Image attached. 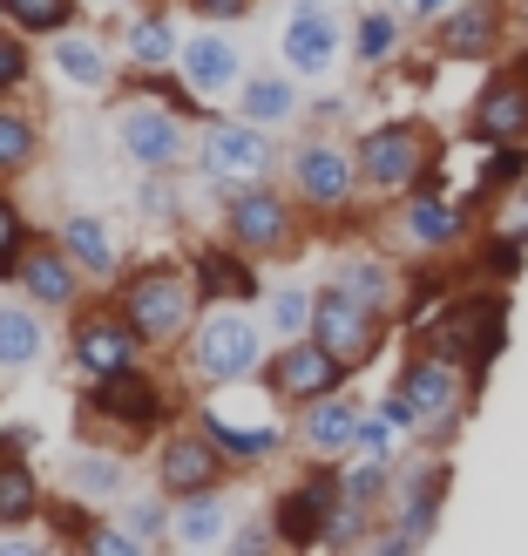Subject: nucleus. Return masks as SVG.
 <instances>
[{
  "mask_svg": "<svg viewBox=\"0 0 528 556\" xmlns=\"http://www.w3.org/2000/svg\"><path fill=\"white\" fill-rule=\"evenodd\" d=\"M197 286L177 271V265H143L123 286V319L143 332V340H177V332H190V313H197Z\"/></svg>",
  "mask_w": 528,
  "mask_h": 556,
  "instance_id": "1",
  "label": "nucleus"
},
{
  "mask_svg": "<svg viewBox=\"0 0 528 556\" xmlns=\"http://www.w3.org/2000/svg\"><path fill=\"white\" fill-rule=\"evenodd\" d=\"M312 340H319L325 353H339L346 367H366L373 346H379V305H366V299L346 292V286H332V292L312 305Z\"/></svg>",
  "mask_w": 528,
  "mask_h": 556,
  "instance_id": "2",
  "label": "nucleus"
},
{
  "mask_svg": "<svg viewBox=\"0 0 528 556\" xmlns=\"http://www.w3.org/2000/svg\"><path fill=\"white\" fill-rule=\"evenodd\" d=\"M427 353L434 359H448V367H488L494 353H502V299H461L454 313H448V326L427 340Z\"/></svg>",
  "mask_w": 528,
  "mask_h": 556,
  "instance_id": "3",
  "label": "nucleus"
},
{
  "mask_svg": "<svg viewBox=\"0 0 528 556\" xmlns=\"http://www.w3.org/2000/svg\"><path fill=\"white\" fill-rule=\"evenodd\" d=\"M258 359H265V340H258V326L244 313H210L197 326V367H204V380H252Z\"/></svg>",
  "mask_w": 528,
  "mask_h": 556,
  "instance_id": "4",
  "label": "nucleus"
},
{
  "mask_svg": "<svg viewBox=\"0 0 528 556\" xmlns=\"http://www.w3.org/2000/svg\"><path fill=\"white\" fill-rule=\"evenodd\" d=\"M427 163V129L421 123H386L359 143V177L373 190H407Z\"/></svg>",
  "mask_w": 528,
  "mask_h": 556,
  "instance_id": "5",
  "label": "nucleus"
},
{
  "mask_svg": "<svg viewBox=\"0 0 528 556\" xmlns=\"http://www.w3.org/2000/svg\"><path fill=\"white\" fill-rule=\"evenodd\" d=\"M292 177H298V198L305 204L346 211L352 204V184H359V156H346L339 143H305L298 163H292Z\"/></svg>",
  "mask_w": 528,
  "mask_h": 556,
  "instance_id": "6",
  "label": "nucleus"
},
{
  "mask_svg": "<svg viewBox=\"0 0 528 556\" xmlns=\"http://www.w3.org/2000/svg\"><path fill=\"white\" fill-rule=\"evenodd\" d=\"M339 374H346L339 353H325L319 340H292L271 367V387H278V401H325L339 387Z\"/></svg>",
  "mask_w": 528,
  "mask_h": 556,
  "instance_id": "7",
  "label": "nucleus"
},
{
  "mask_svg": "<svg viewBox=\"0 0 528 556\" xmlns=\"http://www.w3.org/2000/svg\"><path fill=\"white\" fill-rule=\"evenodd\" d=\"M400 394L413 401V414H421V434H440V428H454V414H461V374L448 367V359H413V367L400 374Z\"/></svg>",
  "mask_w": 528,
  "mask_h": 556,
  "instance_id": "8",
  "label": "nucleus"
},
{
  "mask_svg": "<svg viewBox=\"0 0 528 556\" xmlns=\"http://www.w3.org/2000/svg\"><path fill=\"white\" fill-rule=\"evenodd\" d=\"M346 503V489H339V476H312L305 489H292L285 503H278V522L271 530L285 536L292 549H305V543H319L325 530H332V509Z\"/></svg>",
  "mask_w": 528,
  "mask_h": 556,
  "instance_id": "9",
  "label": "nucleus"
},
{
  "mask_svg": "<svg viewBox=\"0 0 528 556\" xmlns=\"http://www.w3.org/2000/svg\"><path fill=\"white\" fill-rule=\"evenodd\" d=\"M204 170L217 184H258L271 170V143L258 136V123H231L204 136Z\"/></svg>",
  "mask_w": 528,
  "mask_h": 556,
  "instance_id": "10",
  "label": "nucleus"
},
{
  "mask_svg": "<svg viewBox=\"0 0 528 556\" xmlns=\"http://www.w3.org/2000/svg\"><path fill=\"white\" fill-rule=\"evenodd\" d=\"M217 482H224V448H217L210 434H177L163 441V489L177 495H210Z\"/></svg>",
  "mask_w": 528,
  "mask_h": 556,
  "instance_id": "11",
  "label": "nucleus"
},
{
  "mask_svg": "<svg viewBox=\"0 0 528 556\" xmlns=\"http://www.w3.org/2000/svg\"><path fill=\"white\" fill-rule=\"evenodd\" d=\"M116 143L129 163H143V170H170L183 136H177V116L170 109H123L116 116Z\"/></svg>",
  "mask_w": 528,
  "mask_h": 556,
  "instance_id": "12",
  "label": "nucleus"
},
{
  "mask_svg": "<svg viewBox=\"0 0 528 556\" xmlns=\"http://www.w3.org/2000/svg\"><path fill=\"white\" fill-rule=\"evenodd\" d=\"M231 238L244 244V252H278V244L292 238V211H285V198H271V190H237L231 198Z\"/></svg>",
  "mask_w": 528,
  "mask_h": 556,
  "instance_id": "13",
  "label": "nucleus"
},
{
  "mask_svg": "<svg viewBox=\"0 0 528 556\" xmlns=\"http://www.w3.org/2000/svg\"><path fill=\"white\" fill-rule=\"evenodd\" d=\"M475 136L481 143H521L528 136V81L502 75V81H488V89L475 96Z\"/></svg>",
  "mask_w": 528,
  "mask_h": 556,
  "instance_id": "14",
  "label": "nucleus"
},
{
  "mask_svg": "<svg viewBox=\"0 0 528 556\" xmlns=\"http://www.w3.org/2000/svg\"><path fill=\"white\" fill-rule=\"evenodd\" d=\"M136 346H143V332H136L129 319H81L75 326V359L95 380L102 374H129L136 367Z\"/></svg>",
  "mask_w": 528,
  "mask_h": 556,
  "instance_id": "15",
  "label": "nucleus"
},
{
  "mask_svg": "<svg viewBox=\"0 0 528 556\" xmlns=\"http://www.w3.org/2000/svg\"><path fill=\"white\" fill-rule=\"evenodd\" d=\"M95 414H102V421H123V428H156L163 421V394H156V387L143 380V374H102L95 380Z\"/></svg>",
  "mask_w": 528,
  "mask_h": 556,
  "instance_id": "16",
  "label": "nucleus"
},
{
  "mask_svg": "<svg viewBox=\"0 0 528 556\" xmlns=\"http://www.w3.org/2000/svg\"><path fill=\"white\" fill-rule=\"evenodd\" d=\"M21 286L35 292V305H75V286H81V265L68 258V244H27L21 252Z\"/></svg>",
  "mask_w": 528,
  "mask_h": 556,
  "instance_id": "17",
  "label": "nucleus"
},
{
  "mask_svg": "<svg viewBox=\"0 0 528 556\" xmlns=\"http://www.w3.org/2000/svg\"><path fill=\"white\" fill-rule=\"evenodd\" d=\"M278 48H285V62L298 68V75H325L332 68V54H339V27H332L312 0L285 21V35H278Z\"/></svg>",
  "mask_w": 528,
  "mask_h": 556,
  "instance_id": "18",
  "label": "nucleus"
},
{
  "mask_svg": "<svg viewBox=\"0 0 528 556\" xmlns=\"http://www.w3.org/2000/svg\"><path fill=\"white\" fill-rule=\"evenodd\" d=\"M359 428H366V407L359 401H312V414H305V448L346 455V448H359Z\"/></svg>",
  "mask_w": 528,
  "mask_h": 556,
  "instance_id": "19",
  "label": "nucleus"
},
{
  "mask_svg": "<svg viewBox=\"0 0 528 556\" xmlns=\"http://www.w3.org/2000/svg\"><path fill=\"white\" fill-rule=\"evenodd\" d=\"M183 75H190V89H204V96H231L237 89V48L224 35L183 41Z\"/></svg>",
  "mask_w": 528,
  "mask_h": 556,
  "instance_id": "20",
  "label": "nucleus"
},
{
  "mask_svg": "<svg viewBox=\"0 0 528 556\" xmlns=\"http://www.w3.org/2000/svg\"><path fill=\"white\" fill-rule=\"evenodd\" d=\"M494 35H502V0H467L461 14H448V35H440V48H448L454 62H475V54L494 48Z\"/></svg>",
  "mask_w": 528,
  "mask_h": 556,
  "instance_id": "21",
  "label": "nucleus"
},
{
  "mask_svg": "<svg viewBox=\"0 0 528 556\" xmlns=\"http://www.w3.org/2000/svg\"><path fill=\"white\" fill-rule=\"evenodd\" d=\"M62 244H68V258H75L81 271H95V278H108V271H116V238H108V225H102V217H68Z\"/></svg>",
  "mask_w": 528,
  "mask_h": 556,
  "instance_id": "22",
  "label": "nucleus"
},
{
  "mask_svg": "<svg viewBox=\"0 0 528 556\" xmlns=\"http://www.w3.org/2000/svg\"><path fill=\"white\" fill-rule=\"evenodd\" d=\"M407 238L427 244V252L454 244V238H461V204H448V198H413V204H407Z\"/></svg>",
  "mask_w": 528,
  "mask_h": 556,
  "instance_id": "23",
  "label": "nucleus"
},
{
  "mask_svg": "<svg viewBox=\"0 0 528 556\" xmlns=\"http://www.w3.org/2000/svg\"><path fill=\"white\" fill-rule=\"evenodd\" d=\"M54 68H62L75 89H102V81H108V62H102V48L89 35H62V41H54Z\"/></svg>",
  "mask_w": 528,
  "mask_h": 556,
  "instance_id": "24",
  "label": "nucleus"
},
{
  "mask_svg": "<svg viewBox=\"0 0 528 556\" xmlns=\"http://www.w3.org/2000/svg\"><path fill=\"white\" fill-rule=\"evenodd\" d=\"M224 536V503L217 495H183V509H177V543L183 549H204Z\"/></svg>",
  "mask_w": 528,
  "mask_h": 556,
  "instance_id": "25",
  "label": "nucleus"
},
{
  "mask_svg": "<svg viewBox=\"0 0 528 556\" xmlns=\"http://www.w3.org/2000/svg\"><path fill=\"white\" fill-rule=\"evenodd\" d=\"M197 292L204 299H252V271H244V258L197 252Z\"/></svg>",
  "mask_w": 528,
  "mask_h": 556,
  "instance_id": "26",
  "label": "nucleus"
},
{
  "mask_svg": "<svg viewBox=\"0 0 528 556\" xmlns=\"http://www.w3.org/2000/svg\"><path fill=\"white\" fill-rule=\"evenodd\" d=\"M27 359H41V326L21 305H0V367H27Z\"/></svg>",
  "mask_w": 528,
  "mask_h": 556,
  "instance_id": "27",
  "label": "nucleus"
},
{
  "mask_svg": "<svg viewBox=\"0 0 528 556\" xmlns=\"http://www.w3.org/2000/svg\"><path fill=\"white\" fill-rule=\"evenodd\" d=\"M237 102H244V123H285L292 116V109H298V96L285 89V81H278V75H265V81H244V89H237Z\"/></svg>",
  "mask_w": 528,
  "mask_h": 556,
  "instance_id": "28",
  "label": "nucleus"
},
{
  "mask_svg": "<svg viewBox=\"0 0 528 556\" xmlns=\"http://www.w3.org/2000/svg\"><path fill=\"white\" fill-rule=\"evenodd\" d=\"M204 434H210L224 455H244V462H258V455L278 448V428H231L224 414H204Z\"/></svg>",
  "mask_w": 528,
  "mask_h": 556,
  "instance_id": "29",
  "label": "nucleus"
},
{
  "mask_svg": "<svg viewBox=\"0 0 528 556\" xmlns=\"http://www.w3.org/2000/svg\"><path fill=\"white\" fill-rule=\"evenodd\" d=\"M129 54H136L143 68L177 62V35H170V21H163V14H143V21L129 27Z\"/></svg>",
  "mask_w": 528,
  "mask_h": 556,
  "instance_id": "30",
  "label": "nucleus"
},
{
  "mask_svg": "<svg viewBox=\"0 0 528 556\" xmlns=\"http://www.w3.org/2000/svg\"><path fill=\"white\" fill-rule=\"evenodd\" d=\"M35 503H41L35 468L8 462V468H0V522H27V516H35Z\"/></svg>",
  "mask_w": 528,
  "mask_h": 556,
  "instance_id": "31",
  "label": "nucleus"
},
{
  "mask_svg": "<svg viewBox=\"0 0 528 556\" xmlns=\"http://www.w3.org/2000/svg\"><path fill=\"white\" fill-rule=\"evenodd\" d=\"M0 14L14 27H27V35H54V27H68L75 0H0Z\"/></svg>",
  "mask_w": 528,
  "mask_h": 556,
  "instance_id": "32",
  "label": "nucleus"
},
{
  "mask_svg": "<svg viewBox=\"0 0 528 556\" xmlns=\"http://www.w3.org/2000/svg\"><path fill=\"white\" fill-rule=\"evenodd\" d=\"M27 163H35V123L0 109V170H27Z\"/></svg>",
  "mask_w": 528,
  "mask_h": 556,
  "instance_id": "33",
  "label": "nucleus"
},
{
  "mask_svg": "<svg viewBox=\"0 0 528 556\" xmlns=\"http://www.w3.org/2000/svg\"><path fill=\"white\" fill-rule=\"evenodd\" d=\"M81 556H150V549L136 530H123V522H89V530H81Z\"/></svg>",
  "mask_w": 528,
  "mask_h": 556,
  "instance_id": "34",
  "label": "nucleus"
},
{
  "mask_svg": "<svg viewBox=\"0 0 528 556\" xmlns=\"http://www.w3.org/2000/svg\"><path fill=\"white\" fill-rule=\"evenodd\" d=\"M332 286H346V292H359L366 305H394V278H386L379 265H366V258H352V265H339V278Z\"/></svg>",
  "mask_w": 528,
  "mask_h": 556,
  "instance_id": "35",
  "label": "nucleus"
},
{
  "mask_svg": "<svg viewBox=\"0 0 528 556\" xmlns=\"http://www.w3.org/2000/svg\"><path fill=\"white\" fill-rule=\"evenodd\" d=\"M68 482H75L81 495H123V462H108V455H81V462L68 468Z\"/></svg>",
  "mask_w": 528,
  "mask_h": 556,
  "instance_id": "36",
  "label": "nucleus"
},
{
  "mask_svg": "<svg viewBox=\"0 0 528 556\" xmlns=\"http://www.w3.org/2000/svg\"><path fill=\"white\" fill-rule=\"evenodd\" d=\"M386 482H394V476H386V462H352L346 468V476H339V489H346V503H359V509H366L373 503V495H386Z\"/></svg>",
  "mask_w": 528,
  "mask_h": 556,
  "instance_id": "37",
  "label": "nucleus"
},
{
  "mask_svg": "<svg viewBox=\"0 0 528 556\" xmlns=\"http://www.w3.org/2000/svg\"><path fill=\"white\" fill-rule=\"evenodd\" d=\"M359 62H386V54H394L400 48V27H394V14H366V21H359Z\"/></svg>",
  "mask_w": 528,
  "mask_h": 556,
  "instance_id": "38",
  "label": "nucleus"
},
{
  "mask_svg": "<svg viewBox=\"0 0 528 556\" xmlns=\"http://www.w3.org/2000/svg\"><path fill=\"white\" fill-rule=\"evenodd\" d=\"M312 305L319 299H305V292H278L271 299V326L285 332V340H298V332H312Z\"/></svg>",
  "mask_w": 528,
  "mask_h": 556,
  "instance_id": "39",
  "label": "nucleus"
},
{
  "mask_svg": "<svg viewBox=\"0 0 528 556\" xmlns=\"http://www.w3.org/2000/svg\"><path fill=\"white\" fill-rule=\"evenodd\" d=\"M0 278H21V211L0 198Z\"/></svg>",
  "mask_w": 528,
  "mask_h": 556,
  "instance_id": "40",
  "label": "nucleus"
},
{
  "mask_svg": "<svg viewBox=\"0 0 528 556\" xmlns=\"http://www.w3.org/2000/svg\"><path fill=\"white\" fill-rule=\"evenodd\" d=\"M521 170H528V150H521V143H494L488 170H481V190H494V184H515Z\"/></svg>",
  "mask_w": 528,
  "mask_h": 556,
  "instance_id": "41",
  "label": "nucleus"
},
{
  "mask_svg": "<svg viewBox=\"0 0 528 556\" xmlns=\"http://www.w3.org/2000/svg\"><path fill=\"white\" fill-rule=\"evenodd\" d=\"M21 81H27V48H21V35H0V96L21 89Z\"/></svg>",
  "mask_w": 528,
  "mask_h": 556,
  "instance_id": "42",
  "label": "nucleus"
},
{
  "mask_svg": "<svg viewBox=\"0 0 528 556\" xmlns=\"http://www.w3.org/2000/svg\"><path fill=\"white\" fill-rule=\"evenodd\" d=\"M123 530H136V536L150 543V536H163V530H170V516H163L156 503H129V509H123Z\"/></svg>",
  "mask_w": 528,
  "mask_h": 556,
  "instance_id": "43",
  "label": "nucleus"
},
{
  "mask_svg": "<svg viewBox=\"0 0 528 556\" xmlns=\"http://www.w3.org/2000/svg\"><path fill=\"white\" fill-rule=\"evenodd\" d=\"M488 265L502 271V278H508V271H521V231H515V238H494V244H488Z\"/></svg>",
  "mask_w": 528,
  "mask_h": 556,
  "instance_id": "44",
  "label": "nucleus"
},
{
  "mask_svg": "<svg viewBox=\"0 0 528 556\" xmlns=\"http://www.w3.org/2000/svg\"><path fill=\"white\" fill-rule=\"evenodd\" d=\"M190 8H197L204 21H237L244 8H252V0H190Z\"/></svg>",
  "mask_w": 528,
  "mask_h": 556,
  "instance_id": "45",
  "label": "nucleus"
},
{
  "mask_svg": "<svg viewBox=\"0 0 528 556\" xmlns=\"http://www.w3.org/2000/svg\"><path fill=\"white\" fill-rule=\"evenodd\" d=\"M265 543H271V536H265V530H258V522H252V530H244V536L231 543V556H265Z\"/></svg>",
  "mask_w": 528,
  "mask_h": 556,
  "instance_id": "46",
  "label": "nucleus"
},
{
  "mask_svg": "<svg viewBox=\"0 0 528 556\" xmlns=\"http://www.w3.org/2000/svg\"><path fill=\"white\" fill-rule=\"evenodd\" d=\"M143 198H150V217H170V211H177V204H170V190H163V184H150Z\"/></svg>",
  "mask_w": 528,
  "mask_h": 556,
  "instance_id": "47",
  "label": "nucleus"
},
{
  "mask_svg": "<svg viewBox=\"0 0 528 556\" xmlns=\"http://www.w3.org/2000/svg\"><path fill=\"white\" fill-rule=\"evenodd\" d=\"M440 8H448V0H413V14H440Z\"/></svg>",
  "mask_w": 528,
  "mask_h": 556,
  "instance_id": "48",
  "label": "nucleus"
},
{
  "mask_svg": "<svg viewBox=\"0 0 528 556\" xmlns=\"http://www.w3.org/2000/svg\"><path fill=\"white\" fill-rule=\"evenodd\" d=\"M0 556H35V549H27V543H0Z\"/></svg>",
  "mask_w": 528,
  "mask_h": 556,
  "instance_id": "49",
  "label": "nucleus"
},
{
  "mask_svg": "<svg viewBox=\"0 0 528 556\" xmlns=\"http://www.w3.org/2000/svg\"><path fill=\"white\" fill-rule=\"evenodd\" d=\"M394 8H413V0H394Z\"/></svg>",
  "mask_w": 528,
  "mask_h": 556,
  "instance_id": "50",
  "label": "nucleus"
},
{
  "mask_svg": "<svg viewBox=\"0 0 528 556\" xmlns=\"http://www.w3.org/2000/svg\"><path fill=\"white\" fill-rule=\"evenodd\" d=\"M312 8H319V0H312Z\"/></svg>",
  "mask_w": 528,
  "mask_h": 556,
  "instance_id": "51",
  "label": "nucleus"
},
{
  "mask_svg": "<svg viewBox=\"0 0 528 556\" xmlns=\"http://www.w3.org/2000/svg\"><path fill=\"white\" fill-rule=\"evenodd\" d=\"M521 8H528V0H521Z\"/></svg>",
  "mask_w": 528,
  "mask_h": 556,
  "instance_id": "52",
  "label": "nucleus"
},
{
  "mask_svg": "<svg viewBox=\"0 0 528 556\" xmlns=\"http://www.w3.org/2000/svg\"><path fill=\"white\" fill-rule=\"evenodd\" d=\"M521 68H528V62H521Z\"/></svg>",
  "mask_w": 528,
  "mask_h": 556,
  "instance_id": "53",
  "label": "nucleus"
}]
</instances>
